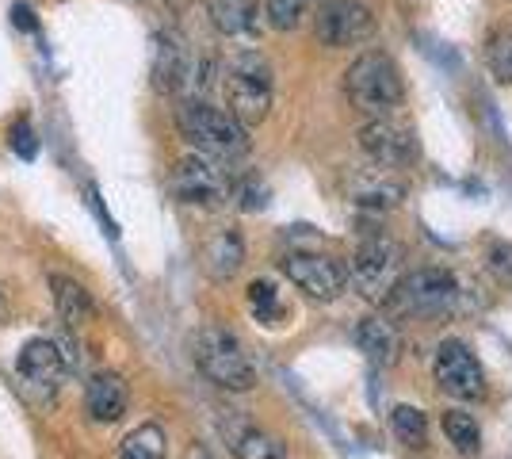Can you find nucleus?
Here are the masks:
<instances>
[{
    "instance_id": "obj_4",
    "label": "nucleus",
    "mask_w": 512,
    "mask_h": 459,
    "mask_svg": "<svg viewBox=\"0 0 512 459\" xmlns=\"http://www.w3.org/2000/svg\"><path fill=\"white\" fill-rule=\"evenodd\" d=\"M459 303V284L444 268H417V272H402V280L386 295V306L402 318H440L451 314Z\"/></svg>"
},
{
    "instance_id": "obj_2",
    "label": "nucleus",
    "mask_w": 512,
    "mask_h": 459,
    "mask_svg": "<svg viewBox=\"0 0 512 459\" xmlns=\"http://www.w3.org/2000/svg\"><path fill=\"white\" fill-rule=\"evenodd\" d=\"M344 92H348V100L363 115L383 119V115H390V111L402 104V73H398L390 54L367 50L344 73Z\"/></svg>"
},
{
    "instance_id": "obj_15",
    "label": "nucleus",
    "mask_w": 512,
    "mask_h": 459,
    "mask_svg": "<svg viewBox=\"0 0 512 459\" xmlns=\"http://www.w3.org/2000/svg\"><path fill=\"white\" fill-rule=\"evenodd\" d=\"M85 410H88V417L100 421V425L119 421V417L127 414V383L111 372L92 375L85 387Z\"/></svg>"
},
{
    "instance_id": "obj_26",
    "label": "nucleus",
    "mask_w": 512,
    "mask_h": 459,
    "mask_svg": "<svg viewBox=\"0 0 512 459\" xmlns=\"http://www.w3.org/2000/svg\"><path fill=\"white\" fill-rule=\"evenodd\" d=\"M486 62H490V73L497 77V81L512 85V35H501V39H493L490 54H486Z\"/></svg>"
},
{
    "instance_id": "obj_16",
    "label": "nucleus",
    "mask_w": 512,
    "mask_h": 459,
    "mask_svg": "<svg viewBox=\"0 0 512 459\" xmlns=\"http://www.w3.org/2000/svg\"><path fill=\"white\" fill-rule=\"evenodd\" d=\"M356 345H360V352H367V360L390 368L402 356V333L394 329L390 318H363L356 329Z\"/></svg>"
},
{
    "instance_id": "obj_13",
    "label": "nucleus",
    "mask_w": 512,
    "mask_h": 459,
    "mask_svg": "<svg viewBox=\"0 0 512 459\" xmlns=\"http://www.w3.org/2000/svg\"><path fill=\"white\" fill-rule=\"evenodd\" d=\"M192 77V58H188V46L180 35H157V50H153V85L161 92H180Z\"/></svg>"
},
{
    "instance_id": "obj_8",
    "label": "nucleus",
    "mask_w": 512,
    "mask_h": 459,
    "mask_svg": "<svg viewBox=\"0 0 512 459\" xmlns=\"http://www.w3.org/2000/svg\"><path fill=\"white\" fill-rule=\"evenodd\" d=\"M314 31L329 50H341V46L367 43L375 35V16L363 0H321Z\"/></svg>"
},
{
    "instance_id": "obj_24",
    "label": "nucleus",
    "mask_w": 512,
    "mask_h": 459,
    "mask_svg": "<svg viewBox=\"0 0 512 459\" xmlns=\"http://www.w3.org/2000/svg\"><path fill=\"white\" fill-rule=\"evenodd\" d=\"M249 306H253L256 322H264V326H276L279 314H283L276 284H268V280H253L249 284Z\"/></svg>"
},
{
    "instance_id": "obj_27",
    "label": "nucleus",
    "mask_w": 512,
    "mask_h": 459,
    "mask_svg": "<svg viewBox=\"0 0 512 459\" xmlns=\"http://www.w3.org/2000/svg\"><path fill=\"white\" fill-rule=\"evenodd\" d=\"M8 142H12V150L20 161H35L39 157V138H35V127L20 119V123H12V131H8Z\"/></svg>"
},
{
    "instance_id": "obj_21",
    "label": "nucleus",
    "mask_w": 512,
    "mask_h": 459,
    "mask_svg": "<svg viewBox=\"0 0 512 459\" xmlns=\"http://www.w3.org/2000/svg\"><path fill=\"white\" fill-rule=\"evenodd\" d=\"M444 433H448V440L455 444L459 456H478L482 452V429H478V421L467 410H448Z\"/></svg>"
},
{
    "instance_id": "obj_25",
    "label": "nucleus",
    "mask_w": 512,
    "mask_h": 459,
    "mask_svg": "<svg viewBox=\"0 0 512 459\" xmlns=\"http://www.w3.org/2000/svg\"><path fill=\"white\" fill-rule=\"evenodd\" d=\"M310 8V0H264V16L276 31H295Z\"/></svg>"
},
{
    "instance_id": "obj_9",
    "label": "nucleus",
    "mask_w": 512,
    "mask_h": 459,
    "mask_svg": "<svg viewBox=\"0 0 512 459\" xmlns=\"http://www.w3.org/2000/svg\"><path fill=\"white\" fill-rule=\"evenodd\" d=\"M172 192H176L180 203L218 207L222 199L230 196V180H226V173L218 169V161L192 153V157L176 161V169H172Z\"/></svg>"
},
{
    "instance_id": "obj_10",
    "label": "nucleus",
    "mask_w": 512,
    "mask_h": 459,
    "mask_svg": "<svg viewBox=\"0 0 512 459\" xmlns=\"http://www.w3.org/2000/svg\"><path fill=\"white\" fill-rule=\"evenodd\" d=\"M432 375H436L440 391L455 394V398H482L486 394V372H482L478 356L463 341H444L436 349Z\"/></svg>"
},
{
    "instance_id": "obj_33",
    "label": "nucleus",
    "mask_w": 512,
    "mask_h": 459,
    "mask_svg": "<svg viewBox=\"0 0 512 459\" xmlns=\"http://www.w3.org/2000/svg\"><path fill=\"white\" fill-rule=\"evenodd\" d=\"M0 322H8V303H4V295H0Z\"/></svg>"
},
{
    "instance_id": "obj_28",
    "label": "nucleus",
    "mask_w": 512,
    "mask_h": 459,
    "mask_svg": "<svg viewBox=\"0 0 512 459\" xmlns=\"http://www.w3.org/2000/svg\"><path fill=\"white\" fill-rule=\"evenodd\" d=\"M490 264H493V272H497V276L512 280V245H493Z\"/></svg>"
},
{
    "instance_id": "obj_1",
    "label": "nucleus",
    "mask_w": 512,
    "mask_h": 459,
    "mask_svg": "<svg viewBox=\"0 0 512 459\" xmlns=\"http://www.w3.org/2000/svg\"><path fill=\"white\" fill-rule=\"evenodd\" d=\"M176 127L192 142L199 157H211V161H234L249 150V138L234 123V115L214 108L207 100H184L176 111Z\"/></svg>"
},
{
    "instance_id": "obj_5",
    "label": "nucleus",
    "mask_w": 512,
    "mask_h": 459,
    "mask_svg": "<svg viewBox=\"0 0 512 459\" xmlns=\"http://www.w3.org/2000/svg\"><path fill=\"white\" fill-rule=\"evenodd\" d=\"M195 364L211 383L226 387V391H249L256 383V372L241 341L222 326H207L195 333Z\"/></svg>"
},
{
    "instance_id": "obj_18",
    "label": "nucleus",
    "mask_w": 512,
    "mask_h": 459,
    "mask_svg": "<svg viewBox=\"0 0 512 459\" xmlns=\"http://www.w3.org/2000/svg\"><path fill=\"white\" fill-rule=\"evenodd\" d=\"M50 291H54V306H58V314L69 329H77L92 314V299L77 280H69L62 272H50Z\"/></svg>"
},
{
    "instance_id": "obj_17",
    "label": "nucleus",
    "mask_w": 512,
    "mask_h": 459,
    "mask_svg": "<svg viewBox=\"0 0 512 459\" xmlns=\"http://www.w3.org/2000/svg\"><path fill=\"white\" fill-rule=\"evenodd\" d=\"M241 261H245V241H241V234L237 230H218L207 245H203V268H207V276H214V280H230L237 268H241Z\"/></svg>"
},
{
    "instance_id": "obj_22",
    "label": "nucleus",
    "mask_w": 512,
    "mask_h": 459,
    "mask_svg": "<svg viewBox=\"0 0 512 459\" xmlns=\"http://www.w3.org/2000/svg\"><path fill=\"white\" fill-rule=\"evenodd\" d=\"M390 429H394V437L409 444V448H421L428 440V417L417 410V406H394V414H390Z\"/></svg>"
},
{
    "instance_id": "obj_19",
    "label": "nucleus",
    "mask_w": 512,
    "mask_h": 459,
    "mask_svg": "<svg viewBox=\"0 0 512 459\" xmlns=\"http://www.w3.org/2000/svg\"><path fill=\"white\" fill-rule=\"evenodd\" d=\"M402 196H406V188H402L398 180H390L386 169H375V173L356 176V180H352V199H356L360 207H371V211L394 207Z\"/></svg>"
},
{
    "instance_id": "obj_12",
    "label": "nucleus",
    "mask_w": 512,
    "mask_h": 459,
    "mask_svg": "<svg viewBox=\"0 0 512 459\" xmlns=\"http://www.w3.org/2000/svg\"><path fill=\"white\" fill-rule=\"evenodd\" d=\"M16 368H20V375H23V383H27V387L58 391V383H62V372H65L62 349H58L54 341H46V337H35V341H27V345L20 349V360H16Z\"/></svg>"
},
{
    "instance_id": "obj_20",
    "label": "nucleus",
    "mask_w": 512,
    "mask_h": 459,
    "mask_svg": "<svg viewBox=\"0 0 512 459\" xmlns=\"http://www.w3.org/2000/svg\"><path fill=\"white\" fill-rule=\"evenodd\" d=\"M165 456H169V437L153 421L130 429L127 437H123V444H119V459H165Z\"/></svg>"
},
{
    "instance_id": "obj_29",
    "label": "nucleus",
    "mask_w": 512,
    "mask_h": 459,
    "mask_svg": "<svg viewBox=\"0 0 512 459\" xmlns=\"http://www.w3.org/2000/svg\"><path fill=\"white\" fill-rule=\"evenodd\" d=\"M237 196H241V207H245V211L264 207V188H260V184H253V180H249V184H241V188H237Z\"/></svg>"
},
{
    "instance_id": "obj_32",
    "label": "nucleus",
    "mask_w": 512,
    "mask_h": 459,
    "mask_svg": "<svg viewBox=\"0 0 512 459\" xmlns=\"http://www.w3.org/2000/svg\"><path fill=\"white\" fill-rule=\"evenodd\" d=\"M165 4H169L172 12H184V8H188V4H192V0H165Z\"/></svg>"
},
{
    "instance_id": "obj_7",
    "label": "nucleus",
    "mask_w": 512,
    "mask_h": 459,
    "mask_svg": "<svg viewBox=\"0 0 512 459\" xmlns=\"http://www.w3.org/2000/svg\"><path fill=\"white\" fill-rule=\"evenodd\" d=\"M283 276L299 287L302 295L318 299V303H333L341 299L348 287V268L325 253H287L283 257Z\"/></svg>"
},
{
    "instance_id": "obj_3",
    "label": "nucleus",
    "mask_w": 512,
    "mask_h": 459,
    "mask_svg": "<svg viewBox=\"0 0 512 459\" xmlns=\"http://www.w3.org/2000/svg\"><path fill=\"white\" fill-rule=\"evenodd\" d=\"M222 92H226V111L234 115L237 127L253 131L268 119V108H272V73L256 54H241L226 69Z\"/></svg>"
},
{
    "instance_id": "obj_14",
    "label": "nucleus",
    "mask_w": 512,
    "mask_h": 459,
    "mask_svg": "<svg viewBox=\"0 0 512 459\" xmlns=\"http://www.w3.org/2000/svg\"><path fill=\"white\" fill-rule=\"evenodd\" d=\"M222 437H226V444H230V452L237 459H287L283 444L272 433L256 429L253 421H245V417H226Z\"/></svg>"
},
{
    "instance_id": "obj_6",
    "label": "nucleus",
    "mask_w": 512,
    "mask_h": 459,
    "mask_svg": "<svg viewBox=\"0 0 512 459\" xmlns=\"http://www.w3.org/2000/svg\"><path fill=\"white\" fill-rule=\"evenodd\" d=\"M348 280L360 287L367 299L386 303V295L402 280V249L390 238H367L348 264Z\"/></svg>"
},
{
    "instance_id": "obj_11",
    "label": "nucleus",
    "mask_w": 512,
    "mask_h": 459,
    "mask_svg": "<svg viewBox=\"0 0 512 459\" xmlns=\"http://www.w3.org/2000/svg\"><path fill=\"white\" fill-rule=\"evenodd\" d=\"M360 150L375 169H402L413 161V134L402 123H394L390 115H383V119L363 123Z\"/></svg>"
},
{
    "instance_id": "obj_31",
    "label": "nucleus",
    "mask_w": 512,
    "mask_h": 459,
    "mask_svg": "<svg viewBox=\"0 0 512 459\" xmlns=\"http://www.w3.org/2000/svg\"><path fill=\"white\" fill-rule=\"evenodd\" d=\"M188 459H211V452H207L203 444H192V448H188Z\"/></svg>"
},
{
    "instance_id": "obj_30",
    "label": "nucleus",
    "mask_w": 512,
    "mask_h": 459,
    "mask_svg": "<svg viewBox=\"0 0 512 459\" xmlns=\"http://www.w3.org/2000/svg\"><path fill=\"white\" fill-rule=\"evenodd\" d=\"M12 16H16V23H20V27H35V12H31L27 4H16V12H12Z\"/></svg>"
},
{
    "instance_id": "obj_23",
    "label": "nucleus",
    "mask_w": 512,
    "mask_h": 459,
    "mask_svg": "<svg viewBox=\"0 0 512 459\" xmlns=\"http://www.w3.org/2000/svg\"><path fill=\"white\" fill-rule=\"evenodd\" d=\"M211 16L226 35H237V31L253 27V4L249 0H211Z\"/></svg>"
}]
</instances>
